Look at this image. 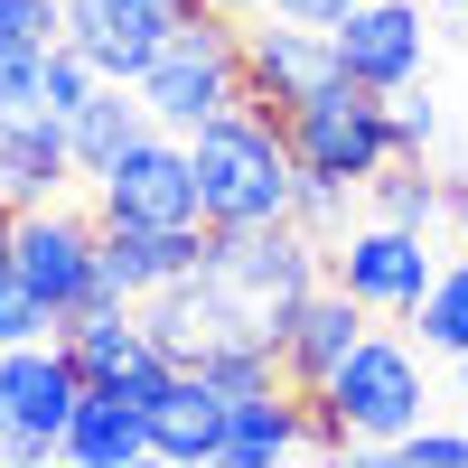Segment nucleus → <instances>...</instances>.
<instances>
[{
    "label": "nucleus",
    "instance_id": "1",
    "mask_svg": "<svg viewBox=\"0 0 468 468\" xmlns=\"http://www.w3.org/2000/svg\"><path fill=\"white\" fill-rule=\"evenodd\" d=\"M197 150V187H207V225H282L300 216V150H291V122L271 103H234L216 122L187 132Z\"/></svg>",
    "mask_w": 468,
    "mask_h": 468
},
{
    "label": "nucleus",
    "instance_id": "2",
    "mask_svg": "<svg viewBox=\"0 0 468 468\" xmlns=\"http://www.w3.org/2000/svg\"><path fill=\"white\" fill-rule=\"evenodd\" d=\"M319 421H328L337 450H394L412 421H431V366H421V337L366 328V346L319 384Z\"/></svg>",
    "mask_w": 468,
    "mask_h": 468
},
{
    "label": "nucleus",
    "instance_id": "3",
    "mask_svg": "<svg viewBox=\"0 0 468 468\" xmlns=\"http://www.w3.org/2000/svg\"><path fill=\"white\" fill-rule=\"evenodd\" d=\"M244 94H253V75H244V19H216V10H197L160 57L141 66V103H150L160 132H197V122H216V112H234Z\"/></svg>",
    "mask_w": 468,
    "mask_h": 468
},
{
    "label": "nucleus",
    "instance_id": "4",
    "mask_svg": "<svg viewBox=\"0 0 468 468\" xmlns=\"http://www.w3.org/2000/svg\"><path fill=\"white\" fill-rule=\"evenodd\" d=\"M291 150H300V169H319V178H346V187H375L384 169L403 160L394 150V103L384 94H366L356 75H337V85H319V94H300L291 112Z\"/></svg>",
    "mask_w": 468,
    "mask_h": 468
},
{
    "label": "nucleus",
    "instance_id": "5",
    "mask_svg": "<svg viewBox=\"0 0 468 468\" xmlns=\"http://www.w3.org/2000/svg\"><path fill=\"white\" fill-rule=\"evenodd\" d=\"M0 459L37 468V459H66V421L85 403V366L66 356V337H28V346H0Z\"/></svg>",
    "mask_w": 468,
    "mask_h": 468
},
{
    "label": "nucleus",
    "instance_id": "6",
    "mask_svg": "<svg viewBox=\"0 0 468 468\" xmlns=\"http://www.w3.org/2000/svg\"><path fill=\"white\" fill-rule=\"evenodd\" d=\"M328 282H337V291H356L375 319H412L421 291L441 282V253H431V234H421V225L356 216V225L328 244Z\"/></svg>",
    "mask_w": 468,
    "mask_h": 468
},
{
    "label": "nucleus",
    "instance_id": "7",
    "mask_svg": "<svg viewBox=\"0 0 468 468\" xmlns=\"http://www.w3.org/2000/svg\"><path fill=\"white\" fill-rule=\"evenodd\" d=\"M10 262L37 282V300H48L57 319H75V309L103 291V216L66 207V197L10 207Z\"/></svg>",
    "mask_w": 468,
    "mask_h": 468
},
{
    "label": "nucleus",
    "instance_id": "8",
    "mask_svg": "<svg viewBox=\"0 0 468 468\" xmlns=\"http://www.w3.org/2000/svg\"><path fill=\"white\" fill-rule=\"evenodd\" d=\"M85 187H94V216H132V225H207L197 150H187V132H160V122H150L103 178H85Z\"/></svg>",
    "mask_w": 468,
    "mask_h": 468
},
{
    "label": "nucleus",
    "instance_id": "9",
    "mask_svg": "<svg viewBox=\"0 0 468 468\" xmlns=\"http://www.w3.org/2000/svg\"><path fill=\"white\" fill-rule=\"evenodd\" d=\"M421 57H431V0H356V10L337 19V66L356 75L366 94L421 85Z\"/></svg>",
    "mask_w": 468,
    "mask_h": 468
},
{
    "label": "nucleus",
    "instance_id": "10",
    "mask_svg": "<svg viewBox=\"0 0 468 468\" xmlns=\"http://www.w3.org/2000/svg\"><path fill=\"white\" fill-rule=\"evenodd\" d=\"M366 328H375V309H366L356 291H337V282L300 291V300L282 309V328H271V346H282V375L300 384V394H319V384L366 346Z\"/></svg>",
    "mask_w": 468,
    "mask_h": 468
},
{
    "label": "nucleus",
    "instance_id": "11",
    "mask_svg": "<svg viewBox=\"0 0 468 468\" xmlns=\"http://www.w3.org/2000/svg\"><path fill=\"white\" fill-rule=\"evenodd\" d=\"M319 450H337V441L319 421V394H300V384H262V394L225 403V459L234 468H291V459H319Z\"/></svg>",
    "mask_w": 468,
    "mask_h": 468
},
{
    "label": "nucleus",
    "instance_id": "12",
    "mask_svg": "<svg viewBox=\"0 0 468 468\" xmlns=\"http://www.w3.org/2000/svg\"><path fill=\"white\" fill-rule=\"evenodd\" d=\"M244 75H253V103H271V112H291L300 94H319V85H337V28H309V19H282V10H262V19H244Z\"/></svg>",
    "mask_w": 468,
    "mask_h": 468
},
{
    "label": "nucleus",
    "instance_id": "13",
    "mask_svg": "<svg viewBox=\"0 0 468 468\" xmlns=\"http://www.w3.org/2000/svg\"><path fill=\"white\" fill-rule=\"evenodd\" d=\"M207 253H216V225H132V216H103V291H122V300H150V291L187 282Z\"/></svg>",
    "mask_w": 468,
    "mask_h": 468
},
{
    "label": "nucleus",
    "instance_id": "14",
    "mask_svg": "<svg viewBox=\"0 0 468 468\" xmlns=\"http://www.w3.org/2000/svg\"><path fill=\"white\" fill-rule=\"evenodd\" d=\"M66 187H85L75 169V141H66V112H0V207H48Z\"/></svg>",
    "mask_w": 468,
    "mask_h": 468
},
{
    "label": "nucleus",
    "instance_id": "15",
    "mask_svg": "<svg viewBox=\"0 0 468 468\" xmlns=\"http://www.w3.org/2000/svg\"><path fill=\"white\" fill-rule=\"evenodd\" d=\"M66 337V356L85 366V384H122L141 356H160V346H150V319H141V300H122V291H94L85 309H75V319L57 328Z\"/></svg>",
    "mask_w": 468,
    "mask_h": 468
},
{
    "label": "nucleus",
    "instance_id": "16",
    "mask_svg": "<svg viewBox=\"0 0 468 468\" xmlns=\"http://www.w3.org/2000/svg\"><path fill=\"white\" fill-rule=\"evenodd\" d=\"M150 459H169V468H197V459H225V394L197 375V366H178L169 384V403L150 412Z\"/></svg>",
    "mask_w": 468,
    "mask_h": 468
},
{
    "label": "nucleus",
    "instance_id": "17",
    "mask_svg": "<svg viewBox=\"0 0 468 468\" xmlns=\"http://www.w3.org/2000/svg\"><path fill=\"white\" fill-rule=\"evenodd\" d=\"M141 132H150V103H141V85H122V75H103V85L66 112V141H75V169L85 178H103Z\"/></svg>",
    "mask_w": 468,
    "mask_h": 468
},
{
    "label": "nucleus",
    "instance_id": "18",
    "mask_svg": "<svg viewBox=\"0 0 468 468\" xmlns=\"http://www.w3.org/2000/svg\"><path fill=\"white\" fill-rule=\"evenodd\" d=\"M66 459H85V468H132V459H150V421L112 394V384H85V403H75V421H66Z\"/></svg>",
    "mask_w": 468,
    "mask_h": 468
},
{
    "label": "nucleus",
    "instance_id": "19",
    "mask_svg": "<svg viewBox=\"0 0 468 468\" xmlns=\"http://www.w3.org/2000/svg\"><path fill=\"white\" fill-rule=\"evenodd\" d=\"M366 207H375V216H394V225L441 234V225H450V207H459V187H441L421 160H394V169H384V178L366 187Z\"/></svg>",
    "mask_w": 468,
    "mask_h": 468
},
{
    "label": "nucleus",
    "instance_id": "20",
    "mask_svg": "<svg viewBox=\"0 0 468 468\" xmlns=\"http://www.w3.org/2000/svg\"><path fill=\"white\" fill-rule=\"evenodd\" d=\"M412 337H421V356H468V253L459 262H441V282L421 291V309H412Z\"/></svg>",
    "mask_w": 468,
    "mask_h": 468
},
{
    "label": "nucleus",
    "instance_id": "21",
    "mask_svg": "<svg viewBox=\"0 0 468 468\" xmlns=\"http://www.w3.org/2000/svg\"><path fill=\"white\" fill-rule=\"evenodd\" d=\"M57 328L66 319L37 300V282H28L19 262H0V346H28V337H57Z\"/></svg>",
    "mask_w": 468,
    "mask_h": 468
},
{
    "label": "nucleus",
    "instance_id": "22",
    "mask_svg": "<svg viewBox=\"0 0 468 468\" xmlns=\"http://www.w3.org/2000/svg\"><path fill=\"white\" fill-rule=\"evenodd\" d=\"M94 85H103V66H94L85 48H66V37H57V48H48V66H37V103H48V112H75Z\"/></svg>",
    "mask_w": 468,
    "mask_h": 468
},
{
    "label": "nucleus",
    "instance_id": "23",
    "mask_svg": "<svg viewBox=\"0 0 468 468\" xmlns=\"http://www.w3.org/2000/svg\"><path fill=\"white\" fill-rule=\"evenodd\" d=\"M356 197H366V187H346V178H319V169H300V225H309V234H328V244H337L346 225H356Z\"/></svg>",
    "mask_w": 468,
    "mask_h": 468
},
{
    "label": "nucleus",
    "instance_id": "24",
    "mask_svg": "<svg viewBox=\"0 0 468 468\" xmlns=\"http://www.w3.org/2000/svg\"><path fill=\"white\" fill-rule=\"evenodd\" d=\"M37 66H48V48L0 37V112H37Z\"/></svg>",
    "mask_w": 468,
    "mask_h": 468
},
{
    "label": "nucleus",
    "instance_id": "25",
    "mask_svg": "<svg viewBox=\"0 0 468 468\" xmlns=\"http://www.w3.org/2000/svg\"><path fill=\"white\" fill-rule=\"evenodd\" d=\"M384 103H394V150H403V160H421V150L441 141V103L421 94V85H403V94H384Z\"/></svg>",
    "mask_w": 468,
    "mask_h": 468
},
{
    "label": "nucleus",
    "instance_id": "26",
    "mask_svg": "<svg viewBox=\"0 0 468 468\" xmlns=\"http://www.w3.org/2000/svg\"><path fill=\"white\" fill-rule=\"evenodd\" d=\"M394 459H403V468H421V459H431V468H468V421H459V431H441V421H412V431L394 441Z\"/></svg>",
    "mask_w": 468,
    "mask_h": 468
},
{
    "label": "nucleus",
    "instance_id": "27",
    "mask_svg": "<svg viewBox=\"0 0 468 468\" xmlns=\"http://www.w3.org/2000/svg\"><path fill=\"white\" fill-rule=\"evenodd\" d=\"M169 384H178V356H141V366H132L122 384H112V394H122V403H132V412L150 421V412L169 403Z\"/></svg>",
    "mask_w": 468,
    "mask_h": 468
},
{
    "label": "nucleus",
    "instance_id": "28",
    "mask_svg": "<svg viewBox=\"0 0 468 468\" xmlns=\"http://www.w3.org/2000/svg\"><path fill=\"white\" fill-rule=\"evenodd\" d=\"M271 10H282V19H309V28H337L356 0H271Z\"/></svg>",
    "mask_w": 468,
    "mask_h": 468
},
{
    "label": "nucleus",
    "instance_id": "29",
    "mask_svg": "<svg viewBox=\"0 0 468 468\" xmlns=\"http://www.w3.org/2000/svg\"><path fill=\"white\" fill-rule=\"evenodd\" d=\"M197 10H216V19H262L271 0H197Z\"/></svg>",
    "mask_w": 468,
    "mask_h": 468
},
{
    "label": "nucleus",
    "instance_id": "30",
    "mask_svg": "<svg viewBox=\"0 0 468 468\" xmlns=\"http://www.w3.org/2000/svg\"><path fill=\"white\" fill-rule=\"evenodd\" d=\"M450 225H459V253H468V178H459V207H450Z\"/></svg>",
    "mask_w": 468,
    "mask_h": 468
},
{
    "label": "nucleus",
    "instance_id": "31",
    "mask_svg": "<svg viewBox=\"0 0 468 468\" xmlns=\"http://www.w3.org/2000/svg\"><path fill=\"white\" fill-rule=\"evenodd\" d=\"M0 262H10V207H0Z\"/></svg>",
    "mask_w": 468,
    "mask_h": 468
},
{
    "label": "nucleus",
    "instance_id": "32",
    "mask_svg": "<svg viewBox=\"0 0 468 468\" xmlns=\"http://www.w3.org/2000/svg\"><path fill=\"white\" fill-rule=\"evenodd\" d=\"M459 403H468V356H459Z\"/></svg>",
    "mask_w": 468,
    "mask_h": 468
},
{
    "label": "nucleus",
    "instance_id": "33",
    "mask_svg": "<svg viewBox=\"0 0 468 468\" xmlns=\"http://www.w3.org/2000/svg\"><path fill=\"white\" fill-rule=\"evenodd\" d=\"M0 421H10V403H0Z\"/></svg>",
    "mask_w": 468,
    "mask_h": 468
},
{
    "label": "nucleus",
    "instance_id": "34",
    "mask_svg": "<svg viewBox=\"0 0 468 468\" xmlns=\"http://www.w3.org/2000/svg\"><path fill=\"white\" fill-rule=\"evenodd\" d=\"M459 412H468V403H459Z\"/></svg>",
    "mask_w": 468,
    "mask_h": 468
}]
</instances>
